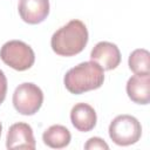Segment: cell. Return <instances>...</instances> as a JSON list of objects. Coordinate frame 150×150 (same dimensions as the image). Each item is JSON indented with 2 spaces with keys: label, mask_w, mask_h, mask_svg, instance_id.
<instances>
[{
  "label": "cell",
  "mask_w": 150,
  "mask_h": 150,
  "mask_svg": "<svg viewBox=\"0 0 150 150\" xmlns=\"http://www.w3.org/2000/svg\"><path fill=\"white\" fill-rule=\"evenodd\" d=\"M127 94L137 104L150 102V75H134L127 82Z\"/></svg>",
  "instance_id": "10"
},
{
  "label": "cell",
  "mask_w": 150,
  "mask_h": 150,
  "mask_svg": "<svg viewBox=\"0 0 150 150\" xmlns=\"http://www.w3.org/2000/svg\"><path fill=\"white\" fill-rule=\"evenodd\" d=\"M88 43V29L77 19L70 20L67 25L59 28L50 39L54 53L60 56H74L81 53Z\"/></svg>",
  "instance_id": "1"
},
{
  "label": "cell",
  "mask_w": 150,
  "mask_h": 150,
  "mask_svg": "<svg viewBox=\"0 0 150 150\" xmlns=\"http://www.w3.org/2000/svg\"><path fill=\"white\" fill-rule=\"evenodd\" d=\"M1 131H2V125H1V122H0V136H1Z\"/></svg>",
  "instance_id": "15"
},
{
  "label": "cell",
  "mask_w": 150,
  "mask_h": 150,
  "mask_svg": "<svg viewBox=\"0 0 150 150\" xmlns=\"http://www.w3.org/2000/svg\"><path fill=\"white\" fill-rule=\"evenodd\" d=\"M91 61L98 63L103 70L115 69L121 62V53L118 47L108 41H101L95 45L90 53Z\"/></svg>",
  "instance_id": "7"
},
{
  "label": "cell",
  "mask_w": 150,
  "mask_h": 150,
  "mask_svg": "<svg viewBox=\"0 0 150 150\" xmlns=\"http://www.w3.org/2000/svg\"><path fill=\"white\" fill-rule=\"evenodd\" d=\"M18 11L25 22L36 25L48 16L49 0H20Z\"/></svg>",
  "instance_id": "8"
},
{
  "label": "cell",
  "mask_w": 150,
  "mask_h": 150,
  "mask_svg": "<svg viewBox=\"0 0 150 150\" xmlns=\"http://www.w3.org/2000/svg\"><path fill=\"white\" fill-rule=\"evenodd\" d=\"M128 64L136 75H148L150 70V54L146 49L138 48L130 53Z\"/></svg>",
  "instance_id": "12"
},
{
  "label": "cell",
  "mask_w": 150,
  "mask_h": 150,
  "mask_svg": "<svg viewBox=\"0 0 150 150\" xmlns=\"http://www.w3.org/2000/svg\"><path fill=\"white\" fill-rule=\"evenodd\" d=\"M70 121L75 129L87 132L96 125L97 116L94 108L88 103H76L70 110Z\"/></svg>",
  "instance_id": "9"
},
{
  "label": "cell",
  "mask_w": 150,
  "mask_h": 150,
  "mask_svg": "<svg viewBox=\"0 0 150 150\" xmlns=\"http://www.w3.org/2000/svg\"><path fill=\"white\" fill-rule=\"evenodd\" d=\"M13 105L21 115L30 116L38 112L43 102L42 90L32 82L19 84L13 93Z\"/></svg>",
  "instance_id": "5"
},
{
  "label": "cell",
  "mask_w": 150,
  "mask_h": 150,
  "mask_svg": "<svg viewBox=\"0 0 150 150\" xmlns=\"http://www.w3.org/2000/svg\"><path fill=\"white\" fill-rule=\"evenodd\" d=\"M71 135L69 130L60 124H54L50 125L48 129L45 130L42 135V141L43 143L53 149H62L66 148L69 142H70Z\"/></svg>",
  "instance_id": "11"
},
{
  "label": "cell",
  "mask_w": 150,
  "mask_h": 150,
  "mask_svg": "<svg viewBox=\"0 0 150 150\" xmlns=\"http://www.w3.org/2000/svg\"><path fill=\"white\" fill-rule=\"evenodd\" d=\"M0 59L11 68L23 71L29 69L35 61V54L30 46L20 40H11L0 49Z\"/></svg>",
  "instance_id": "4"
},
{
  "label": "cell",
  "mask_w": 150,
  "mask_h": 150,
  "mask_svg": "<svg viewBox=\"0 0 150 150\" xmlns=\"http://www.w3.org/2000/svg\"><path fill=\"white\" fill-rule=\"evenodd\" d=\"M103 82V68L94 61H86L70 68L63 79V83L67 90L75 95L98 89Z\"/></svg>",
  "instance_id": "2"
},
{
  "label": "cell",
  "mask_w": 150,
  "mask_h": 150,
  "mask_svg": "<svg viewBox=\"0 0 150 150\" xmlns=\"http://www.w3.org/2000/svg\"><path fill=\"white\" fill-rule=\"evenodd\" d=\"M7 94V79L5 73L0 69V104L5 101Z\"/></svg>",
  "instance_id": "14"
},
{
  "label": "cell",
  "mask_w": 150,
  "mask_h": 150,
  "mask_svg": "<svg viewBox=\"0 0 150 150\" xmlns=\"http://www.w3.org/2000/svg\"><path fill=\"white\" fill-rule=\"evenodd\" d=\"M7 149H35L33 129L28 123L18 122L9 127L6 137Z\"/></svg>",
  "instance_id": "6"
},
{
  "label": "cell",
  "mask_w": 150,
  "mask_h": 150,
  "mask_svg": "<svg viewBox=\"0 0 150 150\" xmlns=\"http://www.w3.org/2000/svg\"><path fill=\"white\" fill-rule=\"evenodd\" d=\"M141 135V123L131 115H118L110 122L109 137L117 145L127 146L135 144L139 141Z\"/></svg>",
  "instance_id": "3"
},
{
  "label": "cell",
  "mask_w": 150,
  "mask_h": 150,
  "mask_svg": "<svg viewBox=\"0 0 150 150\" xmlns=\"http://www.w3.org/2000/svg\"><path fill=\"white\" fill-rule=\"evenodd\" d=\"M84 149L86 150H94V149H104V150H108L109 149V145L102 138H100V137H91L84 144Z\"/></svg>",
  "instance_id": "13"
}]
</instances>
